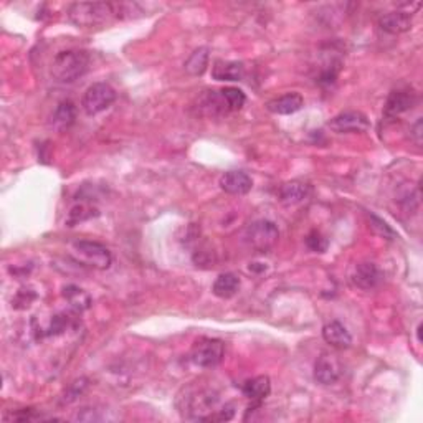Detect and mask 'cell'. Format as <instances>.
Wrapping results in <instances>:
<instances>
[{
    "mask_svg": "<svg viewBox=\"0 0 423 423\" xmlns=\"http://www.w3.org/2000/svg\"><path fill=\"white\" fill-rule=\"evenodd\" d=\"M115 15H120V6L108 2H76L68 8V18L85 29L106 24Z\"/></svg>",
    "mask_w": 423,
    "mask_h": 423,
    "instance_id": "cell-1",
    "label": "cell"
},
{
    "mask_svg": "<svg viewBox=\"0 0 423 423\" xmlns=\"http://www.w3.org/2000/svg\"><path fill=\"white\" fill-rule=\"evenodd\" d=\"M89 57L80 50H66L53 58L52 75L60 83H73L88 71Z\"/></svg>",
    "mask_w": 423,
    "mask_h": 423,
    "instance_id": "cell-2",
    "label": "cell"
},
{
    "mask_svg": "<svg viewBox=\"0 0 423 423\" xmlns=\"http://www.w3.org/2000/svg\"><path fill=\"white\" fill-rule=\"evenodd\" d=\"M280 230L270 220H258L248 227L245 240H247L248 247L253 248L254 252L266 253L278 243Z\"/></svg>",
    "mask_w": 423,
    "mask_h": 423,
    "instance_id": "cell-3",
    "label": "cell"
},
{
    "mask_svg": "<svg viewBox=\"0 0 423 423\" xmlns=\"http://www.w3.org/2000/svg\"><path fill=\"white\" fill-rule=\"evenodd\" d=\"M116 101V91L108 83H94L85 91L81 106L88 116H96L99 113L106 111L113 103Z\"/></svg>",
    "mask_w": 423,
    "mask_h": 423,
    "instance_id": "cell-4",
    "label": "cell"
},
{
    "mask_svg": "<svg viewBox=\"0 0 423 423\" xmlns=\"http://www.w3.org/2000/svg\"><path fill=\"white\" fill-rule=\"evenodd\" d=\"M225 356V345L220 339H210V338H203L195 343L192 354V362L199 367H206V369H210V367H215L224 361Z\"/></svg>",
    "mask_w": 423,
    "mask_h": 423,
    "instance_id": "cell-5",
    "label": "cell"
},
{
    "mask_svg": "<svg viewBox=\"0 0 423 423\" xmlns=\"http://www.w3.org/2000/svg\"><path fill=\"white\" fill-rule=\"evenodd\" d=\"M73 252L78 254L85 263L89 266L99 268V270H106L111 266V253L109 250L99 242H91V240H80V242L73 243Z\"/></svg>",
    "mask_w": 423,
    "mask_h": 423,
    "instance_id": "cell-6",
    "label": "cell"
},
{
    "mask_svg": "<svg viewBox=\"0 0 423 423\" xmlns=\"http://www.w3.org/2000/svg\"><path fill=\"white\" fill-rule=\"evenodd\" d=\"M371 122L366 115L359 111L340 113L329 121V127L336 133H364L369 129Z\"/></svg>",
    "mask_w": 423,
    "mask_h": 423,
    "instance_id": "cell-7",
    "label": "cell"
},
{
    "mask_svg": "<svg viewBox=\"0 0 423 423\" xmlns=\"http://www.w3.org/2000/svg\"><path fill=\"white\" fill-rule=\"evenodd\" d=\"M217 403V395L210 390H195L185 397V410L195 413V420H203L206 413L210 412Z\"/></svg>",
    "mask_w": 423,
    "mask_h": 423,
    "instance_id": "cell-8",
    "label": "cell"
},
{
    "mask_svg": "<svg viewBox=\"0 0 423 423\" xmlns=\"http://www.w3.org/2000/svg\"><path fill=\"white\" fill-rule=\"evenodd\" d=\"M352 281L357 288L371 291V289H375L377 286L384 281V273L379 270V266H377L375 263L366 261L356 266Z\"/></svg>",
    "mask_w": 423,
    "mask_h": 423,
    "instance_id": "cell-9",
    "label": "cell"
},
{
    "mask_svg": "<svg viewBox=\"0 0 423 423\" xmlns=\"http://www.w3.org/2000/svg\"><path fill=\"white\" fill-rule=\"evenodd\" d=\"M220 187L230 195H245L253 187V180L247 172L230 171L220 177Z\"/></svg>",
    "mask_w": 423,
    "mask_h": 423,
    "instance_id": "cell-10",
    "label": "cell"
},
{
    "mask_svg": "<svg viewBox=\"0 0 423 423\" xmlns=\"http://www.w3.org/2000/svg\"><path fill=\"white\" fill-rule=\"evenodd\" d=\"M412 22H413V17L410 12L397 10V12L384 13V15L379 18V27L384 31H387V34L397 35L410 30Z\"/></svg>",
    "mask_w": 423,
    "mask_h": 423,
    "instance_id": "cell-11",
    "label": "cell"
},
{
    "mask_svg": "<svg viewBox=\"0 0 423 423\" xmlns=\"http://www.w3.org/2000/svg\"><path fill=\"white\" fill-rule=\"evenodd\" d=\"M304 99L296 91L293 93H286L283 96H278L271 101H268L266 108L268 111H271L273 115H281V116H288V115H294L298 113L299 109L303 108Z\"/></svg>",
    "mask_w": 423,
    "mask_h": 423,
    "instance_id": "cell-12",
    "label": "cell"
},
{
    "mask_svg": "<svg viewBox=\"0 0 423 423\" xmlns=\"http://www.w3.org/2000/svg\"><path fill=\"white\" fill-rule=\"evenodd\" d=\"M339 377H340L339 362L336 361L333 356L322 354V356L316 361V366H315L316 382H320L322 385H331L334 384V382H338Z\"/></svg>",
    "mask_w": 423,
    "mask_h": 423,
    "instance_id": "cell-13",
    "label": "cell"
},
{
    "mask_svg": "<svg viewBox=\"0 0 423 423\" xmlns=\"http://www.w3.org/2000/svg\"><path fill=\"white\" fill-rule=\"evenodd\" d=\"M322 338L336 349H347L352 344V338L344 324L339 321H331L322 327Z\"/></svg>",
    "mask_w": 423,
    "mask_h": 423,
    "instance_id": "cell-14",
    "label": "cell"
},
{
    "mask_svg": "<svg viewBox=\"0 0 423 423\" xmlns=\"http://www.w3.org/2000/svg\"><path fill=\"white\" fill-rule=\"evenodd\" d=\"M413 103H415V98H413V93H410V91H394L389 96L387 103H385L384 115L389 117H397L402 113L408 111L413 106Z\"/></svg>",
    "mask_w": 423,
    "mask_h": 423,
    "instance_id": "cell-15",
    "label": "cell"
},
{
    "mask_svg": "<svg viewBox=\"0 0 423 423\" xmlns=\"http://www.w3.org/2000/svg\"><path fill=\"white\" fill-rule=\"evenodd\" d=\"M76 121V106L70 99H65L58 104L52 115V127L57 131H65L75 124Z\"/></svg>",
    "mask_w": 423,
    "mask_h": 423,
    "instance_id": "cell-16",
    "label": "cell"
},
{
    "mask_svg": "<svg viewBox=\"0 0 423 423\" xmlns=\"http://www.w3.org/2000/svg\"><path fill=\"white\" fill-rule=\"evenodd\" d=\"M242 392L247 399L253 400V402H261L265 400L271 392V382L270 377L258 375L254 379H250L243 384Z\"/></svg>",
    "mask_w": 423,
    "mask_h": 423,
    "instance_id": "cell-17",
    "label": "cell"
},
{
    "mask_svg": "<svg viewBox=\"0 0 423 423\" xmlns=\"http://www.w3.org/2000/svg\"><path fill=\"white\" fill-rule=\"evenodd\" d=\"M212 76L218 81H240L245 76V66L238 62H217Z\"/></svg>",
    "mask_w": 423,
    "mask_h": 423,
    "instance_id": "cell-18",
    "label": "cell"
},
{
    "mask_svg": "<svg viewBox=\"0 0 423 423\" xmlns=\"http://www.w3.org/2000/svg\"><path fill=\"white\" fill-rule=\"evenodd\" d=\"M238 288L240 280L236 278L234 273H224V275H220L215 280V283L212 286V291L217 298L230 299L238 293Z\"/></svg>",
    "mask_w": 423,
    "mask_h": 423,
    "instance_id": "cell-19",
    "label": "cell"
},
{
    "mask_svg": "<svg viewBox=\"0 0 423 423\" xmlns=\"http://www.w3.org/2000/svg\"><path fill=\"white\" fill-rule=\"evenodd\" d=\"M309 195V185L303 182H288L280 190V200L286 206H294V203L303 202Z\"/></svg>",
    "mask_w": 423,
    "mask_h": 423,
    "instance_id": "cell-20",
    "label": "cell"
},
{
    "mask_svg": "<svg viewBox=\"0 0 423 423\" xmlns=\"http://www.w3.org/2000/svg\"><path fill=\"white\" fill-rule=\"evenodd\" d=\"M208 60H210V55H208V48L202 47L199 50H195V52L190 55L187 58V62H185V71L189 73V75L192 76H200L203 75L208 66Z\"/></svg>",
    "mask_w": 423,
    "mask_h": 423,
    "instance_id": "cell-21",
    "label": "cell"
},
{
    "mask_svg": "<svg viewBox=\"0 0 423 423\" xmlns=\"http://www.w3.org/2000/svg\"><path fill=\"white\" fill-rule=\"evenodd\" d=\"M98 215V208H94L93 206H86V203H80V206H75L68 213L66 218V225L68 227H75L81 224V222L89 220V218Z\"/></svg>",
    "mask_w": 423,
    "mask_h": 423,
    "instance_id": "cell-22",
    "label": "cell"
},
{
    "mask_svg": "<svg viewBox=\"0 0 423 423\" xmlns=\"http://www.w3.org/2000/svg\"><path fill=\"white\" fill-rule=\"evenodd\" d=\"M65 298L70 301V304L76 311H85L91 303L88 294H86L83 289L76 288V286H68V288H65Z\"/></svg>",
    "mask_w": 423,
    "mask_h": 423,
    "instance_id": "cell-23",
    "label": "cell"
},
{
    "mask_svg": "<svg viewBox=\"0 0 423 423\" xmlns=\"http://www.w3.org/2000/svg\"><path fill=\"white\" fill-rule=\"evenodd\" d=\"M220 93L227 104V108H229V111H238V109L243 108L245 101H247L245 93L238 88H225V89H222Z\"/></svg>",
    "mask_w": 423,
    "mask_h": 423,
    "instance_id": "cell-24",
    "label": "cell"
},
{
    "mask_svg": "<svg viewBox=\"0 0 423 423\" xmlns=\"http://www.w3.org/2000/svg\"><path fill=\"white\" fill-rule=\"evenodd\" d=\"M306 245H308V248L311 250V252L324 253L327 247H329V242H327V238L321 234V231L313 230L311 234L306 236Z\"/></svg>",
    "mask_w": 423,
    "mask_h": 423,
    "instance_id": "cell-25",
    "label": "cell"
},
{
    "mask_svg": "<svg viewBox=\"0 0 423 423\" xmlns=\"http://www.w3.org/2000/svg\"><path fill=\"white\" fill-rule=\"evenodd\" d=\"M371 227L374 229V231H377L380 236H384V238H389V240H394L395 238V231L390 229V227L385 224L384 220H380L379 217L375 215H371Z\"/></svg>",
    "mask_w": 423,
    "mask_h": 423,
    "instance_id": "cell-26",
    "label": "cell"
},
{
    "mask_svg": "<svg viewBox=\"0 0 423 423\" xmlns=\"http://www.w3.org/2000/svg\"><path fill=\"white\" fill-rule=\"evenodd\" d=\"M86 385H88V384H86L85 379H80V380L73 382L71 387L68 389V392H66V397H65L66 402H73V400L78 397V395L83 394L85 389H86Z\"/></svg>",
    "mask_w": 423,
    "mask_h": 423,
    "instance_id": "cell-27",
    "label": "cell"
},
{
    "mask_svg": "<svg viewBox=\"0 0 423 423\" xmlns=\"http://www.w3.org/2000/svg\"><path fill=\"white\" fill-rule=\"evenodd\" d=\"M412 136H413V139H415V143L420 145L422 144V120H418L415 122V126H413V129H412Z\"/></svg>",
    "mask_w": 423,
    "mask_h": 423,
    "instance_id": "cell-28",
    "label": "cell"
}]
</instances>
